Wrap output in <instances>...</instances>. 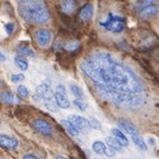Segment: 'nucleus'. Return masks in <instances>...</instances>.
Listing matches in <instances>:
<instances>
[{
  "mask_svg": "<svg viewBox=\"0 0 159 159\" xmlns=\"http://www.w3.org/2000/svg\"><path fill=\"white\" fill-rule=\"evenodd\" d=\"M72 103H74L76 107H78L80 110H86V109H87V103L84 102L81 99H77V98H76L74 101H72Z\"/></svg>",
  "mask_w": 159,
  "mask_h": 159,
  "instance_id": "a878e982",
  "label": "nucleus"
},
{
  "mask_svg": "<svg viewBox=\"0 0 159 159\" xmlns=\"http://www.w3.org/2000/svg\"><path fill=\"white\" fill-rule=\"evenodd\" d=\"M0 145L2 148L6 149H15L18 146V140L16 138L10 137V136L1 135L0 136Z\"/></svg>",
  "mask_w": 159,
  "mask_h": 159,
  "instance_id": "9d476101",
  "label": "nucleus"
},
{
  "mask_svg": "<svg viewBox=\"0 0 159 159\" xmlns=\"http://www.w3.org/2000/svg\"><path fill=\"white\" fill-rule=\"evenodd\" d=\"M137 5L138 6H136V9H137L138 13H139L143 9L147 8V7H149V6H151V5H154V2H152L151 0H145V1H139Z\"/></svg>",
  "mask_w": 159,
  "mask_h": 159,
  "instance_id": "393cba45",
  "label": "nucleus"
},
{
  "mask_svg": "<svg viewBox=\"0 0 159 159\" xmlns=\"http://www.w3.org/2000/svg\"><path fill=\"white\" fill-rule=\"evenodd\" d=\"M70 91L72 93V95L76 96L77 97V99H82L84 98V91H82V89L79 87V86L77 85H70Z\"/></svg>",
  "mask_w": 159,
  "mask_h": 159,
  "instance_id": "5701e85b",
  "label": "nucleus"
},
{
  "mask_svg": "<svg viewBox=\"0 0 159 159\" xmlns=\"http://www.w3.org/2000/svg\"><path fill=\"white\" fill-rule=\"evenodd\" d=\"M93 15V6L90 5V3H87V5L82 6L81 8H80L79 12H78V17H79L81 20H84V21L90 20Z\"/></svg>",
  "mask_w": 159,
  "mask_h": 159,
  "instance_id": "9b49d317",
  "label": "nucleus"
},
{
  "mask_svg": "<svg viewBox=\"0 0 159 159\" xmlns=\"http://www.w3.org/2000/svg\"><path fill=\"white\" fill-rule=\"evenodd\" d=\"M117 125H118V127H119V129L121 130L122 133H126L130 136L139 135V130H138V128L136 127L130 120L126 119V118H120V119H118Z\"/></svg>",
  "mask_w": 159,
  "mask_h": 159,
  "instance_id": "0eeeda50",
  "label": "nucleus"
},
{
  "mask_svg": "<svg viewBox=\"0 0 159 159\" xmlns=\"http://www.w3.org/2000/svg\"><path fill=\"white\" fill-rule=\"evenodd\" d=\"M15 62H16V65L18 66V68L21 69V70H24V71L28 69V62H27V60H26L25 57L17 55V56L15 57Z\"/></svg>",
  "mask_w": 159,
  "mask_h": 159,
  "instance_id": "412c9836",
  "label": "nucleus"
},
{
  "mask_svg": "<svg viewBox=\"0 0 159 159\" xmlns=\"http://www.w3.org/2000/svg\"><path fill=\"white\" fill-rule=\"evenodd\" d=\"M99 25L102 28H105L107 31L118 34V32H121L124 30V28H125V19L122 17L116 16L114 13L109 12L107 13L105 20L99 21Z\"/></svg>",
  "mask_w": 159,
  "mask_h": 159,
  "instance_id": "7ed1b4c3",
  "label": "nucleus"
},
{
  "mask_svg": "<svg viewBox=\"0 0 159 159\" xmlns=\"http://www.w3.org/2000/svg\"><path fill=\"white\" fill-rule=\"evenodd\" d=\"M112 135L115 136V138H116L117 140L119 141L120 145H121L122 147H127L128 145H129V140L127 139V137L125 136V134L122 133L121 130L118 129V128H114V129L111 130Z\"/></svg>",
  "mask_w": 159,
  "mask_h": 159,
  "instance_id": "4468645a",
  "label": "nucleus"
},
{
  "mask_svg": "<svg viewBox=\"0 0 159 159\" xmlns=\"http://www.w3.org/2000/svg\"><path fill=\"white\" fill-rule=\"evenodd\" d=\"M17 93H18L19 97L22 99H27L28 96H29V91H28L26 86H24V85L18 86V88H17Z\"/></svg>",
  "mask_w": 159,
  "mask_h": 159,
  "instance_id": "b1692460",
  "label": "nucleus"
},
{
  "mask_svg": "<svg viewBox=\"0 0 159 159\" xmlns=\"http://www.w3.org/2000/svg\"><path fill=\"white\" fill-rule=\"evenodd\" d=\"M106 145L101 141H95L93 143V152H96L97 155H102L105 154V151H106Z\"/></svg>",
  "mask_w": 159,
  "mask_h": 159,
  "instance_id": "aec40b11",
  "label": "nucleus"
},
{
  "mask_svg": "<svg viewBox=\"0 0 159 159\" xmlns=\"http://www.w3.org/2000/svg\"><path fill=\"white\" fill-rule=\"evenodd\" d=\"M106 143L110 148L114 149L115 151H120L122 149V146L120 145L119 141L117 140L116 138H112V137H110V136H108V137L106 138Z\"/></svg>",
  "mask_w": 159,
  "mask_h": 159,
  "instance_id": "a211bd4d",
  "label": "nucleus"
},
{
  "mask_svg": "<svg viewBox=\"0 0 159 159\" xmlns=\"http://www.w3.org/2000/svg\"><path fill=\"white\" fill-rule=\"evenodd\" d=\"M60 124H61V126H62V127L67 130V133H68L70 136H72V137H76V136H78V134H79V130L75 127V126L72 125L71 122L69 121L68 119H61Z\"/></svg>",
  "mask_w": 159,
  "mask_h": 159,
  "instance_id": "2eb2a0df",
  "label": "nucleus"
},
{
  "mask_svg": "<svg viewBox=\"0 0 159 159\" xmlns=\"http://www.w3.org/2000/svg\"><path fill=\"white\" fill-rule=\"evenodd\" d=\"M53 159H64L62 157H60V156H57V157H55Z\"/></svg>",
  "mask_w": 159,
  "mask_h": 159,
  "instance_id": "72a5a7b5",
  "label": "nucleus"
},
{
  "mask_svg": "<svg viewBox=\"0 0 159 159\" xmlns=\"http://www.w3.org/2000/svg\"><path fill=\"white\" fill-rule=\"evenodd\" d=\"M89 124H90V127L93 128V129H98V130L101 129V124L97 119L93 118V117H91L90 119H89Z\"/></svg>",
  "mask_w": 159,
  "mask_h": 159,
  "instance_id": "bb28decb",
  "label": "nucleus"
},
{
  "mask_svg": "<svg viewBox=\"0 0 159 159\" xmlns=\"http://www.w3.org/2000/svg\"><path fill=\"white\" fill-rule=\"evenodd\" d=\"M0 58H1V62H3V61L6 60V57H5V55H3V53H1V55H0Z\"/></svg>",
  "mask_w": 159,
  "mask_h": 159,
  "instance_id": "473e14b6",
  "label": "nucleus"
},
{
  "mask_svg": "<svg viewBox=\"0 0 159 159\" xmlns=\"http://www.w3.org/2000/svg\"><path fill=\"white\" fill-rule=\"evenodd\" d=\"M159 12V6H156V5H151L147 8L143 9V10L139 12V16L141 18H148V17H151L154 16V15H157Z\"/></svg>",
  "mask_w": 159,
  "mask_h": 159,
  "instance_id": "dca6fc26",
  "label": "nucleus"
},
{
  "mask_svg": "<svg viewBox=\"0 0 159 159\" xmlns=\"http://www.w3.org/2000/svg\"><path fill=\"white\" fill-rule=\"evenodd\" d=\"M68 120L71 122L75 127L77 128L78 130H82V131H88L90 129V124L89 120H87L86 118L81 116H77V115H70L68 116Z\"/></svg>",
  "mask_w": 159,
  "mask_h": 159,
  "instance_id": "6e6552de",
  "label": "nucleus"
},
{
  "mask_svg": "<svg viewBox=\"0 0 159 159\" xmlns=\"http://www.w3.org/2000/svg\"><path fill=\"white\" fill-rule=\"evenodd\" d=\"M115 154H116V151H115L114 149L110 148V147H107L106 151H105V155H106L107 157H114Z\"/></svg>",
  "mask_w": 159,
  "mask_h": 159,
  "instance_id": "c756f323",
  "label": "nucleus"
},
{
  "mask_svg": "<svg viewBox=\"0 0 159 159\" xmlns=\"http://www.w3.org/2000/svg\"><path fill=\"white\" fill-rule=\"evenodd\" d=\"M80 71L101 98L117 107L137 108L146 103V90L137 75L106 51L85 57Z\"/></svg>",
  "mask_w": 159,
  "mask_h": 159,
  "instance_id": "f257e3e1",
  "label": "nucleus"
},
{
  "mask_svg": "<svg viewBox=\"0 0 159 159\" xmlns=\"http://www.w3.org/2000/svg\"><path fill=\"white\" fill-rule=\"evenodd\" d=\"M24 79H25V76L22 74H16L11 76V80H12L13 82L21 81V80H24Z\"/></svg>",
  "mask_w": 159,
  "mask_h": 159,
  "instance_id": "cd10ccee",
  "label": "nucleus"
},
{
  "mask_svg": "<svg viewBox=\"0 0 159 159\" xmlns=\"http://www.w3.org/2000/svg\"><path fill=\"white\" fill-rule=\"evenodd\" d=\"M55 99H56V105L59 108L66 109L70 106L69 99L67 97V91L64 85H58L55 91Z\"/></svg>",
  "mask_w": 159,
  "mask_h": 159,
  "instance_id": "39448f33",
  "label": "nucleus"
},
{
  "mask_svg": "<svg viewBox=\"0 0 159 159\" xmlns=\"http://www.w3.org/2000/svg\"><path fill=\"white\" fill-rule=\"evenodd\" d=\"M45 106L47 109H49V110H51V111H57V108L55 106H53V102L52 101H46L45 102Z\"/></svg>",
  "mask_w": 159,
  "mask_h": 159,
  "instance_id": "c85d7f7f",
  "label": "nucleus"
},
{
  "mask_svg": "<svg viewBox=\"0 0 159 159\" xmlns=\"http://www.w3.org/2000/svg\"><path fill=\"white\" fill-rule=\"evenodd\" d=\"M34 39L39 47H46L50 43L52 34L47 29H37L34 34Z\"/></svg>",
  "mask_w": 159,
  "mask_h": 159,
  "instance_id": "423d86ee",
  "label": "nucleus"
},
{
  "mask_svg": "<svg viewBox=\"0 0 159 159\" xmlns=\"http://www.w3.org/2000/svg\"><path fill=\"white\" fill-rule=\"evenodd\" d=\"M131 139H133V143H135L136 146H137L139 149H141V150H147V145H146V143L143 141V139L139 135L131 136Z\"/></svg>",
  "mask_w": 159,
  "mask_h": 159,
  "instance_id": "6ab92c4d",
  "label": "nucleus"
},
{
  "mask_svg": "<svg viewBox=\"0 0 159 159\" xmlns=\"http://www.w3.org/2000/svg\"><path fill=\"white\" fill-rule=\"evenodd\" d=\"M5 29H6V32H7V34H10L11 32H12V30H13V25L11 24V22H8V24H6L5 25Z\"/></svg>",
  "mask_w": 159,
  "mask_h": 159,
  "instance_id": "7c9ffc66",
  "label": "nucleus"
},
{
  "mask_svg": "<svg viewBox=\"0 0 159 159\" xmlns=\"http://www.w3.org/2000/svg\"><path fill=\"white\" fill-rule=\"evenodd\" d=\"M34 98L38 99V100L43 101H51L52 98H55V93L51 89L50 85L48 84V81H45L43 84H40L37 88H36V91H34Z\"/></svg>",
  "mask_w": 159,
  "mask_h": 159,
  "instance_id": "20e7f679",
  "label": "nucleus"
},
{
  "mask_svg": "<svg viewBox=\"0 0 159 159\" xmlns=\"http://www.w3.org/2000/svg\"><path fill=\"white\" fill-rule=\"evenodd\" d=\"M31 127L34 129V131H37L38 134L43 136H50L52 134L51 131L50 125L47 121L43 119H36L31 122Z\"/></svg>",
  "mask_w": 159,
  "mask_h": 159,
  "instance_id": "1a4fd4ad",
  "label": "nucleus"
},
{
  "mask_svg": "<svg viewBox=\"0 0 159 159\" xmlns=\"http://www.w3.org/2000/svg\"><path fill=\"white\" fill-rule=\"evenodd\" d=\"M107 159H110V158H107Z\"/></svg>",
  "mask_w": 159,
  "mask_h": 159,
  "instance_id": "f704fd0d",
  "label": "nucleus"
},
{
  "mask_svg": "<svg viewBox=\"0 0 159 159\" xmlns=\"http://www.w3.org/2000/svg\"><path fill=\"white\" fill-rule=\"evenodd\" d=\"M22 159H38L37 157L32 156V155H25L24 157H22Z\"/></svg>",
  "mask_w": 159,
  "mask_h": 159,
  "instance_id": "2f4dec72",
  "label": "nucleus"
},
{
  "mask_svg": "<svg viewBox=\"0 0 159 159\" xmlns=\"http://www.w3.org/2000/svg\"><path fill=\"white\" fill-rule=\"evenodd\" d=\"M1 102L6 105H13V103H18V98L10 91H2L1 93Z\"/></svg>",
  "mask_w": 159,
  "mask_h": 159,
  "instance_id": "ddd939ff",
  "label": "nucleus"
},
{
  "mask_svg": "<svg viewBox=\"0 0 159 159\" xmlns=\"http://www.w3.org/2000/svg\"><path fill=\"white\" fill-rule=\"evenodd\" d=\"M16 51L18 52L19 56L22 57H34V52L32 49H30L27 45H19L17 46Z\"/></svg>",
  "mask_w": 159,
  "mask_h": 159,
  "instance_id": "f3484780",
  "label": "nucleus"
},
{
  "mask_svg": "<svg viewBox=\"0 0 159 159\" xmlns=\"http://www.w3.org/2000/svg\"><path fill=\"white\" fill-rule=\"evenodd\" d=\"M77 9V3L74 0H66L60 2V10L62 15H70Z\"/></svg>",
  "mask_w": 159,
  "mask_h": 159,
  "instance_id": "f8f14e48",
  "label": "nucleus"
},
{
  "mask_svg": "<svg viewBox=\"0 0 159 159\" xmlns=\"http://www.w3.org/2000/svg\"><path fill=\"white\" fill-rule=\"evenodd\" d=\"M18 12L25 21L34 25H43L50 18V13L41 1L24 0L18 2Z\"/></svg>",
  "mask_w": 159,
  "mask_h": 159,
  "instance_id": "f03ea898",
  "label": "nucleus"
},
{
  "mask_svg": "<svg viewBox=\"0 0 159 159\" xmlns=\"http://www.w3.org/2000/svg\"><path fill=\"white\" fill-rule=\"evenodd\" d=\"M62 48H64L66 51L71 52V51H77L80 48V45L78 41H68V43L62 45Z\"/></svg>",
  "mask_w": 159,
  "mask_h": 159,
  "instance_id": "4be33fe9",
  "label": "nucleus"
}]
</instances>
